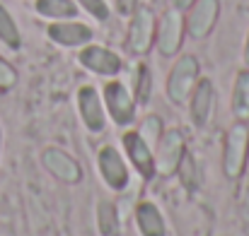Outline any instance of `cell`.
<instances>
[{"instance_id": "6da1fadb", "label": "cell", "mask_w": 249, "mask_h": 236, "mask_svg": "<svg viewBox=\"0 0 249 236\" xmlns=\"http://www.w3.org/2000/svg\"><path fill=\"white\" fill-rule=\"evenodd\" d=\"M249 161V123L230 126L225 142H223V173L230 181H237L245 176Z\"/></svg>"}, {"instance_id": "7a4b0ae2", "label": "cell", "mask_w": 249, "mask_h": 236, "mask_svg": "<svg viewBox=\"0 0 249 236\" xmlns=\"http://www.w3.org/2000/svg\"><path fill=\"white\" fill-rule=\"evenodd\" d=\"M102 101H104L107 116H109L119 128H128V126H133L138 101H136L133 92H131L124 82H119V79L107 82L104 89H102Z\"/></svg>"}, {"instance_id": "3957f363", "label": "cell", "mask_w": 249, "mask_h": 236, "mask_svg": "<svg viewBox=\"0 0 249 236\" xmlns=\"http://www.w3.org/2000/svg\"><path fill=\"white\" fill-rule=\"evenodd\" d=\"M201 79V68L194 56H181L169 70L167 78V99L177 106H186L196 82Z\"/></svg>"}, {"instance_id": "277c9868", "label": "cell", "mask_w": 249, "mask_h": 236, "mask_svg": "<svg viewBox=\"0 0 249 236\" xmlns=\"http://www.w3.org/2000/svg\"><path fill=\"white\" fill-rule=\"evenodd\" d=\"M184 155H186L184 133L177 130V128H169V130L165 128L160 140H158V145H155V171L160 176H174Z\"/></svg>"}, {"instance_id": "5b68a950", "label": "cell", "mask_w": 249, "mask_h": 236, "mask_svg": "<svg viewBox=\"0 0 249 236\" xmlns=\"http://www.w3.org/2000/svg\"><path fill=\"white\" fill-rule=\"evenodd\" d=\"M97 169H99L102 181H104L111 190H124V188L128 186V178H131L128 164H126L124 155H121L114 145L99 147V152H97Z\"/></svg>"}, {"instance_id": "8992f818", "label": "cell", "mask_w": 249, "mask_h": 236, "mask_svg": "<svg viewBox=\"0 0 249 236\" xmlns=\"http://www.w3.org/2000/svg\"><path fill=\"white\" fill-rule=\"evenodd\" d=\"M155 34H158V24H155V15L150 7H138L133 12L131 27H128V51L136 56H143L150 51V46L155 44Z\"/></svg>"}, {"instance_id": "52a82bcc", "label": "cell", "mask_w": 249, "mask_h": 236, "mask_svg": "<svg viewBox=\"0 0 249 236\" xmlns=\"http://www.w3.org/2000/svg\"><path fill=\"white\" fill-rule=\"evenodd\" d=\"M121 145H124V152H126V159L131 161V166L145 178H155L158 171H155V150L143 140V135L138 130H128L124 133L121 138Z\"/></svg>"}, {"instance_id": "ba28073f", "label": "cell", "mask_w": 249, "mask_h": 236, "mask_svg": "<svg viewBox=\"0 0 249 236\" xmlns=\"http://www.w3.org/2000/svg\"><path fill=\"white\" fill-rule=\"evenodd\" d=\"M184 31H186V19H184V12L181 10H167L160 27H158V34H155V44H158V51L169 58V56H177L181 44H184Z\"/></svg>"}, {"instance_id": "9c48e42d", "label": "cell", "mask_w": 249, "mask_h": 236, "mask_svg": "<svg viewBox=\"0 0 249 236\" xmlns=\"http://www.w3.org/2000/svg\"><path fill=\"white\" fill-rule=\"evenodd\" d=\"M41 164L46 166V171L51 176H56L58 181H63L68 186H75V183L83 181V166H80V161L73 159L61 147H46L44 155H41Z\"/></svg>"}, {"instance_id": "30bf717a", "label": "cell", "mask_w": 249, "mask_h": 236, "mask_svg": "<svg viewBox=\"0 0 249 236\" xmlns=\"http://www.w3.org/2000/svg\"><path fill=\"white\" fill-rule=\"evenodd\" d=\"M78 111H80V121L92 135L104 133L107 128V109L102 96L97 94L94 87H80L78 92Z\"/></svg>"}, {"instance_id": "8fae6325", "label": "cell", "mask_w": 249, "mask_h": 236, "mask_svg": "<svg viewBox=\"0 0 249 236\" xmlns=\"http://www.w3.org/2000/svg\"><path fill=\"white\" fill-rule=\"evenodd\" d=\"M220 15V2L218 0H196L189 7V19H186V31L191 39H206Z\"/></svg>"}, {"instance_id": "7c38bea8", "label": "cell", "mask_w": 249, "mask_h": 236, "mask_svg": "<svg viewBox=\"0 0 249 236\" xmlns=\"http://www.w3.org/2000/svg\"><path fill=\"white\" fill-rule=\"evenodd\" d=\"M80 65L89 73H97V75H104V78H116L121 73V58L104 48V46H94V44H87L80 56H78Z\"/></svg>"}, {"instance_id": "4fadbf2b", "label": "cell", "mask_w": 249, "mask_h": 236, "mask_svg": "<svg viewBox=\"0 0 249 236\" xmlns=\"http://www.w3.org/2000/svg\"><path fill=\"white\" fill-rule=\"evenodd\" d=\"M186 104H189V116H191L194 126L196 128L208 126V121L213 116V109H215V87H213V82L206 78L198 79Z\"/></svg>"}, {"instance_id": "5bb4252c", "label": "cell", "mask_w": 249, "mask_h": 236, "mask_svg": "<svg viewBox=\"0 0 249 236\" xmlns=\"http://www.w3.org/2000/svg\"><path fill=\"white\" fill-rule=\"evenodd\" d=\"M49 36H51V41L73 48V46H87L92 41V29L83 22L66 19V22H53L49 27Z\"/></svg>"}, {"instance_id": "9a60e30c", "label": "cell", "mask_w": 249, "mask_h": 236, "mask_svg": "<svg viewBox=\"0 0 249 236\" xmlns=\"http://www.w3.org/2000/svg\"><path fill=\"white\" fill-rule=\"evenodd\" d=\"M133 220H136V227H138L141 236H167L165 217H162L160 207L150 200H143V203L136 205Z\"/></svg>"}, {"instance_id": "2e32d148", "label": "cell", "mask_w": 249, "mask_h": 236, "mask_svg": "<svg viewBox=\"0 0 249 236\" xmlns=\"http://www.w3.org/2000/svg\"><path fill=\"white\" fill-rule=\"evenodd\" d=\"M232 116L240 123H249V70L237 73L232 87Z\"/></svg>"}, {"instance_id": "e0dca14e", "label": "cell", "mask_w": 249, "mask_h": 236, "mask_svg": "<svg viewBox=\"0 0 249 236\" xmlns=\"http://www.w3.org/2000/svg\"><path fill=\"white\" fill-rule=\"evenodd\" d=\"M36 12L49 19H73L78 15L75 0H36Z\"/></svg>"}, {"instance_id": "ac0fdd59", "label": "cell", "mask_w": 249, "mask_h": 236, "mask_svg": "<svg viewBox=\"0 0 249 236\" xmlns=\"http://www.w3.org/2000/svg\"><path fill=\"white\" fill-rule=\"evenodd\" d=\"M97 227L102 236H119V215L109 200H99L97 205Z\"/></svg>"}, {"instance_id": "d6986e66", "label": "cell", "mask_w": 249, "mask_h": 236, "mask_svg": "<svg viewBox=\"0 0 249 236\" xmlns=\"http://www.w3.org/2000/svg\"><path fill=\"white\" fill-rule=\"evenodd\" d=\"M174 176H179V181H181V186L184 188H189V190H196L198 186H201V171H198V166H196V159L194 155L186 150V155L181 157L179 161V166H177V173Z\"/></svg>"}, {"instance_id": "ffe728a7", "label": "cell", "mask_w": 249, "mask_h": 236, "mask_svg": "<svg viewBox=\"0 0 249 236\" xmlns=\"http://www.w3.org/2000/svg\"><path fill=\"white\" fill-rule=\"evenodd\" d=\"M0 41L7 44L10 48H19V44H22V39H19V29H17L12 15H10L2 5H0Z\"/></svg>"}, {"instance_id": "44dd1931", "label": "cell", "mask_w": 249, "mask_h": 236, "mask_svg": "<svg viewBox=\"0 0 249 236\" xmlns=\"http://www.w3.org/2000/svg\"><path fill=\"white\" fill-rule=\"evenodd\" d=\"M153 94V73L148 65H138L136 70V84H133V96L138 104H148Z\"/></svg>"}, {"instance_id": "7402d4cb", "label": "cell", "mask_w": 249, "mask_h": 236, "mask_svg": "<svg viewBox=\"0 0 249 236\" xmlns=\"http://www.w3.org/2000/svg\"><path fill=\"white\" fill-rule=\"evenodd\" d=\"M162 130H165V126H162V118L160 116H155V113H150L143 123H141V135H143V140L155 150V145H158V140H160V135H162Z\"/></svg>"}, {"instance_id": "603a6c76", "label": "cell", "mask_w": 249, "mask_h": 236, "mask_svg": "<svg viewBox=\"0 0 249 236\" xmlns=\"http://www.w3.org/2000/svg\"><path fill=\"white\" fill-rule=\"evenodd\" d=\"M80 7H85L94 19H99V22H104V19H109V7H107V2L104 0H75Z\"/></svg>"}, {"instance_id": "cb8c5ba5", "label": "cell", "mask_w": 249, "mask_h": 236, "mask_svg": "<svg viewBox=\"0 0 249 236\" xmlns=\"http://www.w3.org/2000/svg\"><path fill=\"white\" fill-rule=\"evenodd\" d=\"M15 82H17V73H15V68L0 58V89H10Z\"/></svg>"}, {"instance_id": "d4e9b609", "label": "cell", "mask_w": 249, "mask_h": 236, "mask_svg": "<svg viewBox=\"0 0 249 236\" xmlns=\"http://www.w3.org/2000/svg\"><path fill=\"white\" fill-rule=\"evenodd\" d=\"M116 10L121 15H133L138 10V0H116Z\"/></svg>"}, {"instance_id": "484cf974", "label": "cell", "mask_w": 249, "mask_h": 236, "mask_svg": "<svg viewBox=\"0 0 249 236\" xmlns=\"http://www.w3.org/2000/svg\"><path fill=\"white\" fill-rule=\"evenodd\" d=\"M169 2H172V7H174V10H181V12H186V10H189V7H191L196 0H169Z\"/></svg>"}, {"instance_id": "4316f807", "label": "cell", "mask_w": 249, "mask_h": 236, "mask_svg": "<svg viewBox=\"0 0 249 236\" xmlns=\"http://www.w3.org/2000/svg\"><path fill=\"white\" fill-rule=\"evenodd\" d=\"M242 220L245 222H249V188H247V193H245V198H242Z\"/></svg>"}, {"instance_id": "83f0119b", "label": "cell", "mask_w": 249, "mask_h": 236, "mask_svg": "<svg viewBox=\"0 0 249 236\" xmlns=\"http://www.w3.org/2000/svg\"><path fill=\"white\" fill-rule=\"evenodd\" d=\"M242 61H245V65H247V70H249V34H247V41H245V53H242Z\"/></svg>"}, {"instance_id": "f1b7e54d", "label": "cell", "mask_w": 249, "mask_h": 236, "mask_svg": "<svg viewBox=\"0 0 249 236\" xmlns=\"http://www.w3.org/2000/svg\"><path fill=\"white\" fill-rule=\"evenodd\" d=\"M0 147H2V130H0Z\"/></svg>"}]
</instances>
